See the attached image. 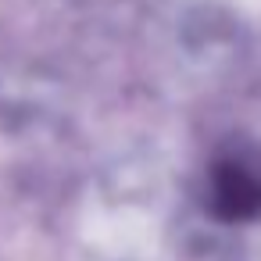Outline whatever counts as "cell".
Returning <instances> with one entry per match:
<instances>
[{
  "mask_svg": "<svg viewBox=\"0 0 261 261\" xmlns=\"http://www.w3.org/2000/svg\"><path fill=\"white\" fill-rule=\"evenodd\" d=\"M207 207L218 222L261 218V154L250 147L222 150L207 168Z\"/></svg>",
  "mask_w": 261,
  "mask_h": 261,
  "instance_id": "cell-1",
  "label": "cell"
}]
</instances>
